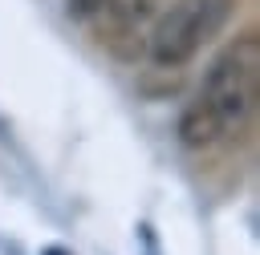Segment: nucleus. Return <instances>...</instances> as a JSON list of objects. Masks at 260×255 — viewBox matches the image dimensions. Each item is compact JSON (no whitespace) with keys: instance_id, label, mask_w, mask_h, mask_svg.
Returning a JSON list of instances; mask_svg holds the SVG:
<instances>
[{"instance_id":"nucleus-1","label":"nucleus","mask_w":260,"mask_h":255,"mask_svg":"<svg viewBox=\"0 0 260 255\" xmlns=\"http://www.w3.org/2000/svg\"><path fill=\"white\" fill-rule=\"evenodd\" d=\"M260 101V36L240 32L223 45V53L211 61L199 93L179 113V142L187 150L219 146L223 138L240 134Z\"/></svg>"},{"instance_id":"nucleus-2","label":"nucleus","mask_w":260,"mask_h":255,"mask_svg":"<svg viewBox=\"0 0 260 255\" xmlns=\"http://www.w3.org/2000/svg\"><path fill=\"white\" fill-rule=\"evenodd\" d=\"M240 0H171L146 36V53L158 69L191 65L236 16Z\"/></svg>"},{"instance_id":"nucleus-3","label":"nucleus","mask_w":260,"mask_h":255,"mask_svg":"<svg viewBox=\"0 0 260 255\" xmlns=\"http://www.w3.org/2000/svg\"><path fill=\"white\" fill-rule=\"evenodd\" d=\"M110 4H114V0H65V16L85 24V20H98Z\"/></svg>"},{"instance_id":"nucleus-4","label":"nucleus","mask_w":260,"mask_h":255,"mask_svg":"<svg viewBox=\"0 0 260 255\" xmlns=\"http://www.w3.org/2000/svg\"><path fill=\"white\" fill-rule=\"evenodd\" d=\"M41 255H73V251H69V247H57V243H53V247H41Z\"/></svg>"}]
</instances>
